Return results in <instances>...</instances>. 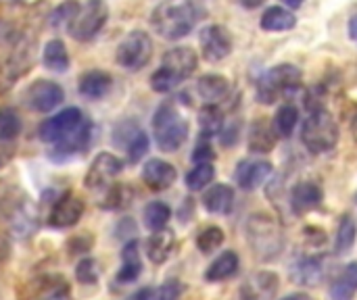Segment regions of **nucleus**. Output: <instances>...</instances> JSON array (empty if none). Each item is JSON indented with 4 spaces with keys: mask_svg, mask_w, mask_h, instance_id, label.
Segmentation results:
<instances>
[{
    "mask_svg": "<svg viewBox=\"0 0 357 300\" xmlns=\"http://www.w3.org/2000/svg\"><path fill=\"white\" fill-rule=\"evenodd\" d=\"M201 19L195 0H163L151 13V25L163 40L186 38Z\"/></svg>",
    "mask_w": 357,
    "mask_h": 300,
    "instance_id": "1",
    "label": "nucleus"
},
{
    "mask_svg": "<svg viewBox=\"0 0 357 300\" xmlns=\"http://www.w3.org/2000/svg\"><path fill=\"white\" fill-rule=\"evenodd\" d=\"M199 67V56L188 46H176L161 58V67L151 75V88L159 94H167L186 81Z\"/></svg>",
    "mask_w": 357,
    "mask_h": 300,
    "instance_id": "2",
    "label": "nucleus"
},
{
    "mask_svg": "<svg viewBox=\"0 0 357 300\" xmlns=\"http://www.w3.org/2000/svg\"><path fill=\"white\" fill-rule=\"evenodd\" d=\"M247 240L253 255L268 263L282 255L284 251V234L276 217L268 213H255L247 221Z\"/></svg>",
    "mask_w": 357,
    "mask_h": 300,
    "instance_id": "3",
    "label": "nucleus"
},
{
    "mask_svg": "<svg viewBox=\"0 0 357 300\" xmlns=\"http://www.w3.org/2000/svg\"><path fill=\"white\" fill-rule=\"evenodd\" d=\"M303 81V71L297 65L280 63L266 71L257 79V100L261 104H274L280 98L293 96Z\"/></svg>",
    "mask_w": 357,
    "mask_h": 300,
    "instance_id": "4",
    "label": "nucleus"
},
{
    "mask_svg": "<svg viewBox=\"0 0 357 300\" xmlns=\"http://www.w3.org/2000/svg\"><path fill=\"white\" fill-rule=\"evenodd\" d=\"M155 142L163 152H176L188 138V123L174 102H163L153 115Z\"/></svg>",
    "mask_w": 357,
    "mask_h": 300,
    "instance_id": "5",
    "label": "nucleus"
},
{
    "mask_svg": "<svg viewBox=\"0 0 357 300\" xmlns=\"http://www.w3.org/2000/svg\"><path fill=\"white\" fill-rule=\"evenodd\" d=\"M301 142L312 155L331 152L339 144V125L337 119L326 109L310 111L301 127Z\"/></svg>",
    "mask_w": 357,
    "mask_h": 300,
    "instance_id": "6",
    "label": "nucleus"
},
{
    "mask_svg": "<svg viewBox=\"0 0 357 300\" xmlns=\"http://www.w3.org/2000/svg\"><path fill=\"white\" fill-rule=\"evenodd\" d=\"M151 56H153V40L146 31L140 29L130 31L119 42L115 52V61L119 63V67L128 71H140L142 67L149 65Z\"/></svg>",
    "mask_w": 357,
    "mask_h": 300,
    "instance_id": "7",
    "label": "nucleus"
},
{
    "mask_svg": "<svg viewBox=\"0 0 357 300\" xmlns=\"http://www.w3.org/2000/svg\"><path fill=\"white\" fill-rule=\"evenodd\" d=\"M109 19V8L105 0H86L84 6H79V13L69 29V33L77 42H88L92 40L107 23Z\"/></svg>",
    "mask_w": 357,
    "mask_h": 300,
    "instance_id": "8",
    "label": "nucleus"
},
{
    "mask_svg": "<svg viewBox=\"0 0 357 300\" xmlns=\"http://www.w3.org/2000/svg\"><path fill=\"white\" fill-rule=\"evenodd\" d=\"M199 44H201V52H203V58L209 61V63H220L224 58L230 56L232 52V35L230 31L224 27V25H207L201 35H199Z\"/></svg>",
    "mask_w": 357,
    "mask_h": 300,
    "instance_id": "9",
    "label": "nucleus"
},
{
    "mask_svg": "<svg viewBox=\"0 0 357 300\" xmlns=\"http://www.w3.org/2000/svg\"><path fill=\"white\" fill-rule=\"evenodd\" d=\"M21 300H71V288L63 276L48 274L31 280L25 286Z\"/></svg>",
    "mask_w": 357,
    "mask_h": 300,
    "instance_id": "10",
    "label": "nucleus"
},
{
    "mask_svg": "<svg viewBox=\"0 0 357 300\" xmlns=\"http://www.w3.org/2000/svg\"><path fill=\"white\" fill-rule=\"evenodd\" d=\"M92 140V121L86 117L73 132H69L65 138H61L59 142H54V148L50 150V159L56 163L69 161L77 155H82Z\"/></svg>",
    "mask_w": 357,
    "mask_h": 300,
    "instance_id": "11",
    "label": "nucleus"
},
{
    "mask_svg": "<svg viewBox=\"0 0 357 300\" xmlns=\"http://www.w3.org/2000/svg\"><path fill=\"white\" fill-rule=\"evenodd\" d=\"M84 119H86V115H84L79 109H75V106L65 109V111H61V113L48 117L46 121H42V125H40V129H38V136H40V140L46 142V144H54V142H59L61 138H65L69 132H73Z\"/></svg>",
    "mask_w": 357,
    "mask_h": 300,
    "instance_id": "12",
    "label": "nucleus"
},
{
    "mask_svg": "<svg viewBox=\"0 0 357 300\" xmlns=\"http://www.w3.org/2000/svg\"><path fill=\"white\" fill-rule=\"evenodd\" d=\"M121 171H123L121 159H117L111 152H100L92 161V165L86 173V186L90 190H107Z\"/></svg>",
    "mask_w": 357,
    "mask_h": 300,
    "instance_id": "13",
    "label": "nucleus"
},
{
    "mask_svg": "<svg viewBox=\"0 0 357 300\" xmlns=\"http://www.w3.org/2000/svg\"><path fill=\"white\" fill-rule=\"evenodd\" d=\"M84 209H86V207H84V200H82L77 194L65 192V194H61V196L54 200V205H52V209H50V213H48V226L54 228V230L73 228V226L82 219Z\"/></svg>",
    "mask_w": 357,
    "mask_h": 300,
    "instance_id": "14",
    "label": "nucleus"
},
{
    "mask_svg": "<svg viewBox=\"0 0 357 300\" xmlns=\"http://www.w3.org/2000/svg\"><path fill=\"white\" fill-rule=\"evenodd\" d=\"M63 98H65L63 88L48 79L33 81L25 92L27 106L36 113H50L52 109H56L63 102Z\"/></svg>",
    "mask_w": 357,
    "mask_h": 300,
    "instance_id": "15",
    "label": "nucleus"
},
{
    "mask_svg": "<svg viewBox=\"0 0 357 300\" xmlns=\"http://www.w3.org/2000/svg\"><path fill=\"white\" fill-rule=\"evenodd\" d=\"M113 142L123 146L130 163H138L149 152V136L140 129L136 121H123L115 127Z\"/></svg>",
    "mask_w": 357,
    "mask_h": 300,
    "instance_id": "16",
    "label": "nucleus"
},
{
    "mask_svg": "<svg viewBox=\"0 0 357 300\" xmlns=\"http://www.w3.org/2000/svg\"><path fill=\"white\" fill-rule=\"evenodd\" d=\"M272 171H274V167H272V163H268V161H251V159H247V161H241L238 165H236V171H234V182L238 184V188L241 190H245V192H253V190H257L270 175H272Z\"/></svg>",
    "mask_w": 357,
    "mask_h": 300,
    "instance_id": "17",
    "label": "nucleus"
},
{
    "mask_svg": "<svg viewBox=\"0 0 357 300\" xmlns=\"http://www.w3.org/2000/svg\"><path fill=\"white\" fill-rule=\"evenodd\" d=\"M280 280L272 271H257L245 280L241 286V297L243 300H272L278 292Z\"/></svg>",
    "mask_w": 357,
    "mask_h": 300,
    "instance_id": "18",
    "label": "nucleus"
},
{
    "mask_svg": "<svg viewBox=\"0 0 357 300\" xmlns=\"http://www.w3.org/2000/svg\"><path fill=\"white\" fill-rule=\"evenodd\" d=\"M176 177H178L176 167L172 163L163 161V159H151L142 167V182L153 192H163V190L172 188Z\"/></svg>",
    "mask_w": 357,
    "mask_h": 300,
    "instance_id": "19",
    "label": "nucleus"
},
{
    "mask_svg": "<svg viewBox=\"0 0 357 300\" xmlns=\"http://www.w3.org/2000/svg\"><path fill=\"white\" fill-rule=\"evenodd\" d=\"M324 200V192L316 182H299L291 190V207L295 215H305L318 209Z\"/></svg>",
    "mask_w": 357,
    "mask_h": 300,
    "instance_id": "20",
    "label": "nucleus"
},
{
    "mask_svg": "<svg viewBox=\"0 0 357 300\" xmlns=\"http://www.w3.org/2000/svg\"><path fill=\"white\" fill-rule=\"evenodd\" d=\"M197 94L205 104H224L230 96V81L224 75H203L197 81Z\"/></svg>",
    "mask_w": 357,
    "mask_h": 300,
    "instance_id": "21",
    "label": "nucleus"
},
{
    "mask_svg": "<svg viewBox=\"0 0 357 300\" xmlns=\"http://www.w3.org/2000/svg\"><path fill=\"white\" fill-rule=\"evenodd\" d=\"M8 223H10L13 236H17V238L33 236L36 230H38V213H36V209L29 203H19L10 211Z\"/></svg>",
    "mask_w": 357,
    "mask_h": 300,
    "instance_id": "22",
    "label": "nucleus"
},
{
    "mask_svg": "<svg viewBox=\"0 0 357 300\" xmlns=\"http://www.w3.org/2000/svg\"><path fill=\"white\" fill-rule=\"evenodd\" d=\"M111 86H113V79H111L109 73L98 71V69H92V71H86V73L79 77L77 90H79V94H82L84 98H88V100H98V98H102V96L109 94Z\"/></svg>",
    "mask_w": 357,
    "mask_h": 300,
    "instance_id": "23",
    "label": "nucleus"
},
{
    "mask_svg": "<svg viewBox=\"0 0 357 300\" xmlns=\"http://www.w3.org/2000/svg\"><path fill=\"white\" fill-rule=\"evenodd\" d=\"M142 274V261H140V242L130 240L121 251V269L117 274L119 284H132Z\"/></svg>",
    "mask_w": 357,
    "mask_h": 300,
    "instance_id": "24",
    "label": "nucleus"
},
{
    "mask_svg": "<svg viewBox=\"0 0 357 300\" xmlns=\"http://www.w3.org/2000/svg\"><path fill=\"white\" fill-rule=\"evenodd\" d=\"M293 282L299 286H318L324 278V263L318 257H301L291 269Z\"/></svg>",
    "mask_w": 357,
    "mask_h": 300,
    "instance_id": "25",
    "label": "nucleus"
},
{
    "mask_svg": "<svg viewBox=\"0 0 357 300\" xmlns=\"http://www.w3.org/2000/svg\"><path fill=\"white\" fill-rule=\"evenodd\" d=\"M203 207L213 215H230L234 209V190L226 184L211 186L203 196Z\"/></svg>",
    "mask_w": 357,
    "mask_h": 300,
    "instance_id": "26",
    "label": "nucleus"
},
{
    "mask_svg": "<svg viewBox=\"0 0 357 300\" xmlns=\"http://www.w3.org/2000/svg\"><path fill=\"white\" fill-rule=\"evenodd\" d=\"M176 251V236L169 230H159L153 232V236L146 240V257L155 263L161 265L165 263Z\"/></svg>",
    "mask_w": 357,
    "mask_h": 300,
    "instance_id": "27",
    "label": "nucleus"
},
{
    "mask_svg": "<svg viewBox=\"0 0 357 300\" xmlns=\"http://www.w3.org/2000/svg\"><path fill=\"white\" fill-rule=\"evenodd\" d=\"M276 146V132L272 123L259 119L251 125L249 132V150L251 152H272Z\"/></svg>",
    "mask_w": 357,
    "mask_h": 300,
    "instance_id": "28",
    "label": "nucleus"
},
{
    "mask_svg": "<svg viewBox=\"0 0 357 300\" xmlns=\"http://www.w3.org/2000/svg\"><path fill=\"white\" fill-rule=\"evenodd\" d=\"M238 265H241L238 255H236L234 251H226V253H222V255L207 267L205 280H207V282H224V280L236 276Z\"/></svg>",
    "mask_w": 357,
    "mask_h": 300,
    "instance_id": "29",
    "label": "nucleus"
},
{
    "mask_svg": "<svg viewBox=\"0 0 357 300\" xmlns=\"http://www.w3.org/2000/svg\"><path fill=\"white\" fill-rule=\"evenodd\" d=\"M264 31H289L297 25V17L282 6H270L259 21Z\"/></svg>",
    "mask_w": 357,
    "mask_h": 300,
    "instance_id": "30",
    "label": "nucleus"
},
{
    "mask_svg": "<svg viewBox=\"0 0 357 300\" xmlns=\"http://www.w3.org/2000/svg\"><path fill=\"white\" fill-rule=\"evenodd\" d=\"M357 294V263H349L331 286V300H354Z\"/></svg>",
    "mask_w": 357,
    "mask_h": 300,
    "instance_id": "31",
    "label": "nucleus"
},
{
    "mask_svg": "<svg viewBox=\"0 0 357 300\" xmlns=\"http://www.w3.org/2000/svg\"><path fill=\"white\" fill-rule=\"evenodd\" d=\"M226 125V117L222 111V104H205L199 111V127L203 138H211L215 134H222Z\"/></svg>",
    "mask_w": 357,
    "mask_h": 300,
    "instance_id": "32",
    "label": "nucleus"
},
{
    "mask_svg": "<svg viewBox=\"0 0 357 300\" xmlns=\"http://www.w3.org/2000/svg\"><path fill=\"white\" fill-rule=\"evenodd\" d=\"M42 63L46 69L50 71H56V73H63L69 69V54H67V48L61 40H50L46 46H44V52H42Z\"/></svg>",
    "mask_w": 357,
    "mask_h": 300,
    "instance_id": "33",
    "label": "nucleus"
},
{
    "mask_svg": "<svg viewBox=\"0 0 357 300\" xmlns=\"http://www.w3.org/2000/svg\"><path fill=\"white\" fill-rule=\"evenodd\" d=\"M77 13H79V4L75 0H65L63 4H59L50 13L48 23H50V27L54 31H69L73 21H75V17H77Z\"/></svg>",
    "mask_w": 357,
    "mask_h": 300,
    "instance_id": "34",
    "label": "nucleus"
},
{
    "mask_svg": "<svg viewBox=\"0 0 357 300\" xmlns=\"http://www.w3.org/2000/svg\"><path fill=\"white\" fill-rule=\"evenodd\" d=\"M297 123H299V111H297V106H295V104L287 102V104H282V106L276 111L274 121H272V127H274L276 136H280V138H289V136L295 132Z\"/></svg>",
    "mask_w": 357,
    "mask_h": 300,
    "instance_id": "35",
    "label": "nucleus"
},
{
    "mask_svg": "<svg viewBox=\"0 0 357 300\" xmlns=\"http://www.w3.org/2000/svg\"><path fill=\"white\" fill-rule=\"evenodd\" d=\"M132 198H134V192L130 186L126 184H111L102 196V203L100 207L102 209H109V211H121V209H128L132 205Z\"/></svg>",
    "mask_w": 357,
    "mask_h": 300,
    "instance_id": "36",
    "label": "nucleus"
},
{
    "mask_svg": "<svg viewBox=\"0 0 357 300\" xmlns=\"http://www.w3.org/2000/svg\"><path fill=\"white\" fill-rule=\"evenodd\" d=\"M169 219H172V209L165 203L155 200V203H149L144 207V226L151 232L165 230V226L169 223Z\"/></svg>",
    "mask_w": 357,
    "mask_h": 300,
    "instance_id": "37",
    "label": "nucleus"
},
{
    "mask_svg": "<svg viewBox=\"0 0 357 300\" xmlns=\"http://www.w3.org/2000/svg\"><path fill=\"white\" fill-rule=\"evenodd\" d=\"M357 238V226L351 215H343L339 230H337V238H335V253L337 255H345L354 248Z\"/></svg>",
    "mask_w": 357,
    "mask_h": 300,
    "instance_id": "38",
    "label": "nucleus"
},
{
    "mask_svg": "<svg viewBox=\"0 0 357 300\" xmlns=\"http://www.w3.org/2000/svg\"><path fill=\"white\" fill-rule=\"evenodd\" d=\"M215 177V169L213 163H197L188 173H186V188L190 192H199L203 188H207Z\"/></svg>",
    "mask_w": 357,
    "mask_h": 300,
    "instance_id": "39",
    "label": "nucleus"
},
{
    "mask_svg": "<svg viewBox=\"0 0 357 300\" xmlns=\"http://www.w3.org/2000/svg\"><path fill=\"white\" fill-rule=\"evenodd\" d=\"M21 134V117L15 109H0V142H10Z\"/></svg>",
    "mask_w": 357,
    "mask_h": 300,
    "instance_id": "40",
    "label": "nucleus"
},
{
    "mask_svg": "<svg viewBox=\"0 0 357 300\" xmlns=\"http://www.w3.org/2000/svg\"><path fill=\"white\" fill-rule=\"evenodd\" d=\"M224 232L218 226H209L205 230H201V234L197 236V246L203 255L215 253L222 244H224Z\"/></svg>",
    "mask_w": 357,
    "mask_h": 300,
    "instance_id": "41",
    "label": "nucleus"
},
{
    "mask_svg": "<svg viewBox=\"0 0 357 300\" xmlns=\"http://www.w3.org/2000/svg\"><path fill=\"white\" fill-rule=\"evenodd\" d=\"M182 292H184L182 284L178 280H169L159 288H151V300H180Z\"/></svg>",
    "mask_w": 357,
    "mask_h": 300,
    "instance_id": "42",
    "label": "nucleus"
},
{
    "mask_svg": "<svg viewBox=\"0 0 357 300\" xmlns=\"http://www.w3.org/2000/svg\"><path fill=\"white\" fill-rule=\"evenodd\" d=\"M75 278H77L82 284H88V286L96 284V282H98V265H96V261H94V259H84V261H79V265H77V269H75Z\"/></svg>",
    "mask_w": 357,
    "mask_h": 300,
    "instance_id": "43",
    "label": "nucleus"
},
{
    "mask_svg": "<svg viewBox=\"0 0 357 300\" xmlns=\"http://www.w3.org/2000/svg\"><path fill=\"white\" fill-rule=\"evenodd\" d=\"M213 159H215V152H213L211 144L203 138L192 150V161L197 165V163H213Z\"/></svg>",
    "mask_w": 357,
    "mask_h": 300,
    "instance_id": "44",
    "label": "nucleus"
},
{
    "mask_svg": "<svg viewBox=\"0 0 357 300\" xmlns=\"http://www.w3.org/2000/svg\"><path fill=\"white\" fill-rule=\"evenodd\" d=\"M305 240H312L316 246H320L322 242H326V234L320 228H305Z\"/></svg>",
    "mask_w": 357,
    "mask_h": 300,
    "instance_id": "45",
    "label": "nucleus"
},
{
    "mask_svg": "<svg viewBox=\"0 0 357 300\" xmlns=\"http://www.w3.org/2000/svg\"><path fill=\"white\" fill-rule=\"evenodd\" d=\"M349 38L357 44V15L351 17V21H349Z\"/></svg>",
    "mask_w": 357,
    "mask_h": 300,
    "instance_id": "46",
    "label": "nucleus"
},
{
    "mask_svg": "<svg viewBox=\"0 0 357 300\" xmlns=\"http://www.w3.org/2000/svg\"><path fill=\"white\" fill-rule=\"evenodd\" d=\"M245 8H257V6H261L266 0H238Z\"/></svg>",
    "mask_w": 357,
    "mask_h": 300,
    "instance_id": "47",
    "label": "nucleus"
},
{
    "mask_svg": "<svg viewBox=\"0 0 357 300\" xmlns=\"http://www.w3.org/2000/svg\"><path fill=\"white\" fill-rule=\"evenodd\" d=\"M280 2H282V4H287V6L293 10V8H301L305 0H280Z\"/></svg>",
    "mask_w": 357,
    "mask_h": 300,
    "instance_id": "48",
    "label": "nucleus"
},
{
    "mask_svg": "<svg viewBox=\"0 0 357 300\" xmlns=\"http://www.w3.org/2000/svg\"><path fill=\"white\" fill-rule=\"evenodd\" d=\"M282 300H312L307 294H303V292H295V294H291V297H287V299Z\"/></svg>",
    "mask_w": 357,
    "mask_h": 300,
    "instance_id": "49",
    "label": "nucleus"
},
{
    "mask_svg": "<svg viewBox=\"0 0 357 300\" xmlns=\"http://www.w3.org/2000/svg\"><path fill=\"white\" fill-rule=\"evenodd\" d=\"M354 138L357 140V115H356V119H354Z\"/></svg>",
    "mask_w": 357,
    "mask_h": 300,
    "instance_id": "50",
    "label": "nucleus"
}]
</instances>
